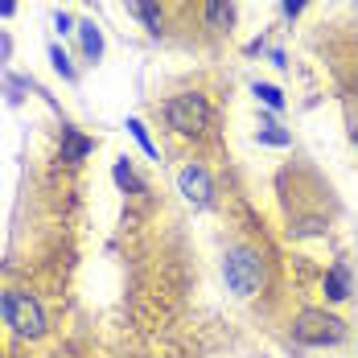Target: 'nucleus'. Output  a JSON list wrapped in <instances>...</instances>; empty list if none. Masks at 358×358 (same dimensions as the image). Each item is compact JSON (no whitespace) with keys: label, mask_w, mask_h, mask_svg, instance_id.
Segmentation results:
<instances>
[{"label":"nucleus","mask_w":358,"mask_h":358,"mask_svg":"<svg viewBox=\"0 0 358 358\" xmlns=\"http://www.w3.org/2000/svg\"><path fill=\"white\" fill-rule=\"evenodd\" d=\"M222 280L227 288L235 292V296H255L264 280H268V268H264V259L255 255L251 248H231L227 251V259H222Z\"/></svg>","instance_id":"1"},{"label":"nucleus","mask_w":358,"mask_h":358,"mask_svg":"<svg viewBox=\"0 0 358 358\" xmlns=\"http://www.w3.org/2000/svg\"><path fill=\"white\" fill-rule=\"evenodd\" d=\"M0 322L8 325L17 338H41V334H45V313H41V305H37L29 292H21V288L0 292Z\"/></svg>","instance_id":"2"},{"label":"nucleus","mask_w":358,"mask_h":358,"mask_svg":"<svg viewBox=\"0 0 358 358\" xmlns=\"http://www.w3.org/2000/svg\"><path fill=\"white\" fill-rule=\"evenodd\" d=\"M165 124L178 132V136H202L206 128H210V103H206V95H198V91H181L173 99H165Z\"/></svg>","instance_id":"3"},{"label":"nucleus","mask_w":358,"mask_h":358,"mask_svg":"<svg viewBox=\"0 0 358 358\" xmlns=\"http://www.w3.org/2000/svg\"><path fill=\"white\" fill-rule=\"evenodd\" d=\"M346 338V322L325 309H301L292 322V342L301 346H338Z\"/></svg>","instance_id":"4"},{"label":"nucleus","mask_w":358,"mask_h":358,"mask_svg":"<svg viewBox=\"0 0 358 358\" xmlns=\"http://www.w3.org/2000/svg\"><path fill=\"white\" fill-rule=\"evenodd\" d=\"M178 189L185 194V202H194V206H210L215 202V181H210V173L202 165H185L178 173Z\"/></svg>","instance_id":"5"},{"label":"nucleus","mask_w":358,"mask_h":358,"mask_svg":"<svg viewBox=\"0 0 358 358\" xmlns=\"http://www.w3.org/2000/svg\"><path fill=\"white\" fill-rule=\"evenodd\" d=\"M124 8L141 21L144 29L152 37H161L165 34V17H161V0H124Z\"/></svg>","instance_id":"6"},{"label":"nucleus","mask_w":358,"mask_h":358,"mask_svg":"<svg viewBox=\"0 0 358 358\" xmlns=\"http://www.w3.org/2000/svg\"><path fill=\"white\" fill-rule=\"evenodd\" d=\"M231 25H235V4L231 0H206V29L231 34Z\"/></svg>","instance_id":"7"},{"label":"nucleus","mask_w":358,"mask_h":358,"mask_svg":"<svg viewBox=\"0 0 358 358\" xmlns=\"http://www.w3.org/2000/svg\"><path fill=\"white\" fill-rule=\"evenodd\" d=\"M325 301H346L350 296V268L346 264H334L329 272H325Z\"/></svg>","instance_id":"8"},{"label":"nucleus","mask_w":358,"mask_h":358,"mask_svg":"<svg viewBox=\"0 0 358 358\" xmlns=\"http://www.w3.org/2000/svg\"><path fill=\"white\" fill-rule=\"evenodd\" d=\"M91 148H95V141H91V136H78L74 128H62V161L78 165V161H83Z\"/></svg>","instance_id":"9"},{"label":"nucleus","mask_w":358,"mask_h":358,"mask_svg":"<svg viewBox=\"0 0 358 358\" xmlns=\"http://www.w3.org/2000/svg\"><path fill=\"white\" fill-rule=\"evenodd\" d=\"M78 41H83V54H87L91 62L103 54V34H99L95 21H78Z\"/></svg>","instance_id":"10"},{"label":"nucleus","mask_w":358,"mask_h":358,"mask_svg":"<svg viewBox=\"0 0 358 358\" xmlns=\"http://www.w3.org/2000/svg\"><path fill=\"white\" fill-rule=\"evenodd\" d=\"M251 95H255L264 108L285 111V91H280V87H272V83H255V87H251Z\"/></svg>","instance_id":"11"},{"label":"nucleus","mask_w":358,"mask_h":358,"mask_svg":"<svg viewBox=\"0 0 358 358\" xmlns=\"http://www.w3.org/2000/svg\"><path fill=\"white\" fill-rule=\"evenodd\" d=\"M259 144H276V148H288L292 136H288L285 128L276 124V120H259Z\"/></svg>","instance_id":"12"},{"label":"nucleus","mask_w":358,"mask_h":358,"mask_svg":"<svg viewBox=\"0 0 358 358\" xmlns=\"http://www.w3.org/2000/svg\"><path fill=\"white\" fill-rule=\"evenodd\" d=\"M111 178H115V185H120V189H136V194L144 189V185H141V178H136V173H132V165H128V157H120V161H115Z\"/></svg>","instance_id":"13"},{"label":"nucleus","mask_w":358,"mask_h":358,"mask_svg":"<svg viewBox=\"0 0 358 358\" xmlns=\"http://www.w3.org/2000/svg\"><path fill=\"white\" fill-rule=\"evenodd\" d=\"M325 231V218H301L296 227H288V235L292 239H305V235H322Z\"/></svg>","instance_id":"14"},{"label":"nucleus","mask_w":358,"mask_h":358,"mask_svg":"<svg viewBox=\"0 0 358 358\" xmlns=\"http://www.w3.org/2000/svg\"><path fill=\"white\" fill-rule=\"evenodd\" d=\"M128 132L136 136V144H141V148H144V152H148V157H157V144L148 141V128H144L141 120H128Z\"/></svg>","instance_id":"15"},{"label":"nucleus","mask_w":358,"mask_h":358,"mask_svg":"<svg viewBox=\"0 0 358 358\" xmlns=\"http://www.w3.org/2000/svg\"><path fill=\"white\" fill-rule=\"evenodd\" d=\"M50 62H54V66H58V71L66 74V78H71V74H74L71 58H66V54H62V45H54V50H50Z\"/></svg>","instance_id":"16"},{"label":"nucleus","mask_w":358,"mask_h":358,"mask_svg":"<svg viewBox=\"0 0 358 358\" xmlns=\"http://www.w3.org/2000/svg\"><path fill=\"white\" fill-rule=\"evenodd\" d=\"M305 4H309V0H285V17L288 21H296V17L305 13Z\"/></svg>","instance_id":"17"},{"label":"nucleus","mask_w":358,"mask_h":358,"mask_svg":"<svg viewBox=\"0 0 358 358\" xmlns=\"http://www.w3.org/2000/svg\"><path fill=\"white\" fill-rule=\"evenodd\" d=\"M54 25H58V34H74V21L66 17V13H58V17H54Z\"/></svg>","instance_id":"18"},{"label":"nucleus","mask_w":358,"mask_h":358,"mask_svg":"<svg viewBox=\"0 0 358 358\" xmlns=\"http://www.w3.org/2000/svg\"><path fill=\"white\" fill-rule=\"evenodd\" d=\"M17 13V0H0V17H13Z\"/></svg>","instance_id":"19"},{"label":"nucleus","mask_w":358,"mask_h":358,"mask_svg":"<svg viewBox=\"0 0 358 358\" xmlns=\"http://www.w3.org/2000/svg\"><path fill=\"white\" fill-rule=\"evenodd\" d=\"M355 144H358V128H355Z\"/></svg>","instance_id":"20"}]
</instances>
